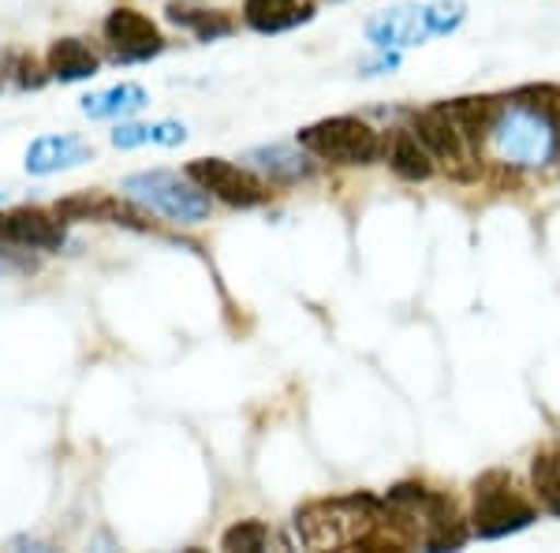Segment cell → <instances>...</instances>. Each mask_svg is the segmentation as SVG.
<instances>
[{"label": "cell", "mask_w": 560, "mask_h": 553, "mask_svg": "<svg viewBox=\"0 0 560 553\" xmlns=\"http://www.w3.org/2000/svg\"><path fill=\"white\" fill-rule=\"evenodd\" d=\"M411 131L419 135V142L430 150V158L438 161V165H445L448 176H456V180L478 176V142L459 128L441 105L415 113Z\"/></svg>", "instance_id": "5b68a950"}, {"label": "cell", "mask_w": 560, "mask_h": 553, "mask_svg": "<svg viewBox=\"0 0 560 553\" xmlns=\"http://www.w3.org/2000/svg\"><path fill=\"white\" fill-rule=\"evenodd\" d=\"M486 147L509 169H546L560 153V131L553 120L523 102H501L486 131Z\"/></svg>", "instance_id": "6da1fadb"}, {"label": "cell", "mask_w": 560, "mask_h": 553, "mask_svg": "<svg viewBox=\"0 0 560 553\" xmlns=\"http://www.w3.org/2000/svg\"><path fill=\"white\" fill-rule=\"evenodd\" d=\"M187 139V128L176 120H161V124H150V142L153 147H179Z\"/></svg>", "instance_id": "603a6c76"}, {"label": "cell", "mask_w": 560, "mask_h": 553, "mask_svg": "<svg viewBox=\"0 0 560 553\" xmlns=\"http://www.w3.org/2000/svg\"><path fill=\"white\" fill-rule=\"evenodd\" d=\"M441 108H445L448 116L464 128L471 139L482 147L486 142V131H490V120H493V113H497V97H453V102H438Z\"/></svg>", "instance_id": "d6986e66"}, {"label": "cell", "mask_w": 560, "mask_h": 553, "mask_svg": "<svg viewBox=\"0 0 560 553\" xmlns=\"http://www.w3.org/2000/svg\"><path fill=\"white\" fill-rule=\"evenodd\" d=\"M105 42H108V49H113V57L124 60V65H139V60H150L165 49L161 31L142 12H135V8H116V12H108Z\"/></svg>", "instance_id": "52a82bcc"}, {"label": "cell", "mask_w": 560, "mask_h": 553, "mask_svg": "<svg viewBox=\"0 0 560 553\" xmlns=\"http://www.w3.org/2000/svg\"><path fill=\"white\" fill-rule=\"evenodd\" d=\"M187 176L195 180L202 192H210L221 203L236 206V210H255V206L269 203V184L258 180L250 169H240L224 158H198L187 165Z\"/></svg>", "instance_id": "8992f818"}, {"label": "cell", "mask_w": 560, "mask_h": 553, "mask_svg": "<svg viewBox=\"0 0 560 553\" xmlns=\"http://www.w3.org/2000/svg\"><path fill=\"white\" fill-rule=\"evenodd\" d=\"M0 203H4V192H0Z\"/></svg>", "instance_id": "484cf974"}, {"label": "cell", "mask_w": 560, "mask_h": 553, "mask_svg": "<svg viewBox=\"0 0 560 553\" xmlns=\"http://www.w3.org/2000/svg\"><path fill=\"white\" fill-rule=\"evenodd\" d=\"M147 105H150V94L139 83H116L102 90V94L83 97V113L90 120H116V116L124 120V116L139 113V108H147Z\"/></svg>", "instance_id": "2e32d148"}, {"label": "cell", "mask_w": 560, "mask_h": 553, "mask_svg": "<svg viewBox=\"0 0 560 553\" xmlns=\"http://www.w3.org/2000/svg\"><path fill=\"white\" fill-rule=\"evenodd\" d=\"M0 240L20 243V247L60 251L68 232L57 214H45L38 206H20V210H12V214H0Z\"/></svg>", "instance_id": "9c48e42d"}, {"label": "cell", "mask_w": 560, "mask_h": 553, "mask_svg": "<svg viewBox=\"0 0 560 553\" xmlns=\"http://www.w3.org/2000/svg\"><path fill=\"white\" fill-rule=\"evenodd\" d=\"M427 20H430L433 38H445V34H453L464 26L467 4L464 0H433V4H427Z\"/></svg>", "instance_id": "44dd1931"}, {"label": "cell", "mask_w": 560, "mask_h": 553, "mask_svg": "<svg viewBox=\"0 0 560 553\" xmlns=\"http://www.w3.org/2000/svg\"><path fill=\"white\" fill-rule=\"evenodd\" d=\"M165 15H168V23H176V26H184V31H191L198 42L229 38V34L236 31V23H232L224 12H217V8L191 4V0H173V4L165 8Z\"/></svg>", "instance_id": "9a60e30c"}, {"label": "cell", "mask_w": 560, "mask_h": 553, "mask_svg": "<svg viewBox=\"0 0 560 553\" xmlns=\"http://www.w3.org/2000/svg\"><path fill=\"white\" fill-rule=\"evenodd\" d=\"M314 20L311 0H243V23L258 34H284Z\"/></svg>", "instance_id": "7c38bea8"}, {"label": "cell", "mask_w": 560, "mask_h": 553, "mask_svg": "<svg viewBox=\"0 0 560 553\" xmlns=\"http://www.w3.org/2000/svg\"><path fill=\"white\" fill-rule=\"evenodd\" d=\"M396 68H400V53L382 49V57H377L374 65H366L363 76H385V71H396Z\"/></svg>", "instance_id": "cb8c5ba5"}, {"label": "cell", "mask_w": 560, "mask_h": 553, "mask_svg": "<svg viewBox=\"0 0 560 553\" xmlns=\"http://www.w3.org/2000/svg\"><path fill=\"white\" fill-rule=\"evenodd\" d=\"M60 221H105V224H124V229L147 232L150 221L142 217L135 206L120 203V198H105V195H71L57 203Z\"/></svg>", "instance_id": "30bf717a"}, {"label": "cell", "mask_w": 560, "mask_h": 553, "mask_svg": "<svg viewBox=\"0 0 560 553\" xmlns=\"http://www.w3.org/2000/svg\"><path fill=\"white\" fill-rule=\"evenodd\" d=\"M388 165L400 180H408V184H422V180L433 176V169H438V161L430 158V150L419 142V135L411 128H400L393 135V142H388Z\"/></svg>", "instance_id": "5bb4252c"}, {"label": "cell", "mask_w": 560, "mask_h": 553, "mask_svg": "<svg viewBox=\"0 0 560 553\" xmlns=\"http://www.w3.org/2000/svg\"><path fill=\"white\" fill-rule=\"evenodd\" d=\"M266 542H269L266 523H261V520H240V523H232V528L224 531L221 546L232 550V553H258V550H266Z\"/></svg>", "instance_id": "ffe728a7"}, {"label": "cell", "mask_w": 560, "mask_h": 553, "mask_svg": "<svg viewBox=\"0 0 560 553\" xmlns=\"http://www.w3.org/2000/svg\"><path fill=\"white\" fill-rule=\"evenodd\" d=\"M300 147L311 150L314 158L337 161V165H374L385 142L359 116H329V120H318L300 131Z\"/></svg>", "instance_id": "277c9868"}, {"label": "cell", "mask_w": 560, "mask_h": 553, "mask_svg": "<svg viewBox=\"0 0 560 553\" xmlns=\"http://www.w3.org/2000/svg\"><path fill=\"white\" fill-rule=\"evenodd\" d=\"M45 68H49L52 79L60 83H83V79H94L102 60L90 49L83 38H60L49 45V57H45Z\"/></svg>", "instance_id": "4fadbf2b"}, {"label": "cell", "mask_w": 560, "mask_h": 553, "mask_svg": "<svg viewBox=\"0 0 560 553\" xmlns=\"http://www.w3.org/2000/svg\"><path fill=\"white\" fill-rule=\"evenodd\" d=\"M475 509L471 528L478 539H509V534L527 531L538 520V509L520 494L509 471L493 468L475 479Z\"/></svg>", "instance_id": "7a4b0ae2"}, {"label": "cell", "mask_w": 560, "mask_h": 553, "mask_svg": "<svg viewBox=\"0 0 560 553\" xmlns=\"http://www.w3.org/2000/svg\"><path fill=\"white\" fill-rule=\"evenodd\" d=\"M530 486L535 502L549 516H560V449H541L530 460Z\"/></svg>", "instance_id": "ac0fdd59"}, {"label": "cell", "mask_w": 560, "mask_h": 553, "mask_svg": "<svg viewBox=\"0 0 560 553\" xmlns=\"http://www.w3.org/2000/svg\"><path fill=\"white\" fill-rule=\"evenodd\" d=\"M512 97H516V102H523V105H530V108H538V113L546 116V120H553L557 131H560V87H549V83L520 87Z\"/></svg>", "instance_id": "7402d4cb"}, {"label": "cell", "mask_w": 560, "mask_h": 553, "mask_svg": "<svg viewBox=\"0 0 560 553\" xmlns=\"http://www.w3.org/2000/svg\"><path fill=\"white\" fill-rule=\"evenodd\" d=\"M366 38L377 45V49H411V45H422L430 34V20H427V8H415V4H400V8H385L377 12L374 20L366 23Z\"/></svg>", "instance_id": "ba28073f"}, {"label": "cell", "mask_w": 560, "mask_h": 553, "mask_svg": "<svg viewBox=\"0 0 560 553\" xmlns=\"http://www.w3.org/2000/svg\"><path fill=\"white\" fill-rule=\"evenodd\" d=\"M247 161L258 172H266L273 184H300V180H306L314 172L311 161L292 147H258L247 153Z\"/></svg>", "instance_id": "e0dca14e"}, {"label": "cell", "mask_w": 560, "mask_h": 553, "mask_svg": "<svg viewBox=\"0 0 560 553\" xmlns=\"http://www.w3.org/2000/svg\"><path fill=\"white\" fill-rule=\"evenodd\" d=\"M124 192H128L131 203L168 217L173 224H198L210 217V192H202L187 172L184 176L168 169L135 172V176L124 180Z\"/></svg>", "instance_id": "3957f363"}, {"label": "cell", "mask_w": 560, "mask_h": 553, "mask_svg": "<svg viewBox=\"0 0 560 553\" xmlns=\"http://www.w3.org/2000/svg\"><path fill=\"white\" fill-rule=\"evenodd\" d=\"M94 158V147L79 135H42L26 147V172L31 176H52V172L79 169Z\"/></svg>", "instance_id": "8fae6325"}, {"label": "cell", "mask_w": 560, "mask_h": 553, "mask_svg": "<svg viewBox=\"0 0 560 553\" xmlns=\"http://www.w3.org/2000/svg\"><path fill=\"white\" fill-rule=\"evenodd\" d=\"M45 76H38V65L34 60H20V87H42Z\"/></svg>", "instance_id": "d4e9b609"}]
</instances>
